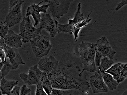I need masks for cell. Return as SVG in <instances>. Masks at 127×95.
Masks as SVG:
<instances>
[{
    "label": "cell",
    "mask_w": 127,
    "mask_h": 95,
    "mask_svg": "<svg viewBox=\"0 0 127 95\" xmlns=\"http://www.w3.org/2000/svg\"><path fill=\"white\" fill-rule=\"evenodd\" d=\"M0 81V90L2 92V95H9L10 92L19 82L18 81L7 80L4 78L1 79Z\"/></svg>",
    "instance_id": "obj_17"
},
{
    "label": "cell",
    "mask_w": 127,
    "mask_h": 95,
    "mask_svg": "<svg viewBox=\"0 0 127 95\" xmlns=\"http://www.w3.org/2000/svg\"><path fill=\"white\" fill-rule=\"evenodd\" d=\"M20 77L25 83L29 85L42 83L48 78L47 74L41 71L36 65L30 68L28 74L21 73Z\"/></svg>",
    "instance_id": "obj_6"
},
{
    "label": "cell",
    "mask_w": 127,
    "mask_h": 95,
    "mask_svg": "<svg viewBox=\"0 0 127 95\" xmlns=\"http://www.w3.org/2000/svg\"><path fill=\"white\" fill-rule=\"evenodd\" d=\"M122 95H127V90H126L122 94Z\"/></svg>",
    "instance_id": "obj_32"
},
{
    "label": "cell",
    "mask_w": 127,
    "mask_h": 95,
    "mask_svg": "<svg viewBox=\"0 0 127 95\" xmlns=\"http://www.w3.org/2000/svg\"><path fill=\"white\" fill-rule=\"evenodd\" d=\"M36 95H47L46 92L44 91L43 88L42 86V83H39L37 85Z\"/></svg>",
    "instance_id": "obj_26"
},
{
    "label": "cell",
    "mask_w": 127,
    "mask_h": 95,
    "mask_svg": "<svg viewBox=\"0 0 127 95\" xmlns=\"http://www.w3.org/2000/svg\"><path fill=\"white\" fill-rule=\"evenodd\" d=\"M103 57V55L99 52L96 50V55H95V65L97 68L99 67L101 62V60Z\"/></svg>",
    "instance_id": "obj_25"
},
{
    "label": "cell",
    "mask_w": 127,
    "mask_h": 95,
    "mask_svg": "<svg viewBox=\"0 0 127 95\" xmlns=\"http://www.w3.org/2000/svg\"><path fill=\"white\" fill-rule=\"evenodd\" d=\"M59 62L52 55L49 57L41 59L38 63V67L47 76L56 71L58 66Z\"/></svg>",
    "instance_id": "obj_13"
},
{
    "label": "cell",
    "mask_w": 127,
    "mask_h": 95,
    "mask_svg": "<svg viewBox=\"0 0 127 95\" xmlns=\"http://www.w3.org/2000/svg\"><path fill=\"white\" fill-rule=\"evenodd\" d=\"M43 1L40 2L39 4H32L30 6L28 7L26 11V17L32 15L33 18L35 21L34 26L35 27L38 25L40 22L41 15L40 12L46 13H47V9L49 7V4H44L42 6H40L39 5Z\"/></svg>",
    "instance_id": "obj_12"
},
{
    "label": "cell",
    "mask_w": 127,
    "mask_h": 95,
    "mask_svg": "<svg viewBox=\"0 0 127 95\" xmlns=\"http://www.w3.org/2000/svg\"><path fill=\"white\" fill-rule=\"evenodd\" d=\"M127 4V0H121V2L117 4V6L115 8V10L117 11H118L121 8Z\"/></svg>",
    "instance_id": "obj_30"
},
{
    "label": "cell",
    "mask_w": 127,
    "mask_h": 95,
    "mask_svg": "<svg viewBox=\"0 0 127 95\" xmlns=\"http://www.w3.org/2000/svg\"><path fill=\"white\" fill-rule=\"evenodd\" d=\"M91 13V12H90V13L88 14V16L86 20H83L81 22L78 23L72 29L71 33L73 34L74 35V40L75 42L77 41V38L79 37V32L81 28L87 26L88 24L91 21L92 18H89Z\"/></svg>",
    "instance_id": "obj_18"
},
{
    "label": "cell",
    "mask_w": 127,
    "mask_h": 95,
    "mask_svg": "<svg viewBox=\"0 0 127 95\" xmlns=\"http://www.w3.org/2000/svg\"><path fill=\"white\" fill-rule=\"evenodd\" d=\"M31 90L28 88L26 85H23L20 88V95H31Z\"/></svg>",
    "instance_id": "obj_27"
},
{
    "label": "cell",
    "mask_w": 127,
    "mask_h": 95,
    "mask_svg": "<svg viewBox=\"0 0 127 95\" xmlns=\"http://www.w3.org/2000/svg\"><path fill=\"white\" fill-rule=\"evenodd\" d=\"M40 23V26L45 29L52 38H54L60 33L58 27V22L52 19L49 14H46L42 18Z\"/></svg>",
    "instance_id": "obj_11"
},
{
    "label": "cell",
    "mask_w": 127,
    "mask_h": 95,
    "mask_svg": "<svg viewBox=\"0 0 127 95\" xmlns=\"http://www.w3.org/2000/svg\"><path fill=\"white\" fill-rule=\"evenodd\" d=\"M4 22L0 21V36L2 38H4L5 36L7 35L9 31L8 26L7 25H4Z\"/></svg>",
    "instance_id": "obj_24"
},
{
    "label": "cell",
    "mask_w": 127,
    "mask_h": 95,
    "mask_svg": "<svg viewBox=\"0 0 127 95\" xmlns=\"http://www.w3.org/2000/svg\"><path fill=\"white\" fill-rule=\"evenodd\" d=\"M4 38L5 44L9 47L18 49L22 46V37L19 34H16L13 30H9L7 35Z\"/></svg>",
    "instance_id": "obj_15"
},
{
    "label": "cell",
    "mask_w": 127,
    "mask_h": 95,
    "mask_svg": "<svg viewBox=\"0 0 127 95\" xmlns=\"http://www.w3.org/2000/svg\"><path fill=\"white\" fill-rule=\"evenodd\" d=\"M6 56V54L2 48H0V58L2 61L5 60Z\"/></svg>",
    "instance_id": "obj_31"
},
{
    "label": "cell",
    "mask_w": 127,
    "mask_h": 95,
    "mask_svg": "<svg viewBox=\"0 0 127 95\" xmlns=\"http://www.w3.org/2000/svg\"><path fill=\"white\" fill-rule=\"evenodd\" d=\"M114 63L113 60L107 57H103L101 59L100 65L97 68V71L102 73L109 69Z\"/></svg>",
    "instance_id": "obj_21"
},
{
    "label": "cell",
    "mask_w": 127,
    "mask_h": 95,
    "mask_svg": "<svg viewBox=\"0 0 127 95\" xmlns=\"http://www.w3.org/2000/svg\"><path fill=\"white\" fill-rule=\"evenodd\" d=\"M23 0H11L9 4V11L5 20L9 28L14 26L19 23L22 18Z\"/></svg>",
    "instance_id": "obj_5"
},
{
    "label": "cell",
    "mask_w": 127,
    "mask_h": 95,
    "mask_svg": "<svg viewBox=\"0 0 127 95\" xmlns=\"http://www.w3.org/2000/svg\"><path fill=\"white\" fill-rule=\"evenodd\" d=\"M48 0H45L43 1V2H46V3H47Z\"/></svg>",
    "instance_id": "obj_33"
},
{
    "label": "cell",
    "mask_w": 127,
    "mask_h": 95,
    "mask_svg": "<svg viewBox=\"0 0 127 95\" xmlns=\"http://www.w3.org/2000/svg\"><path fill=\"white\" fill-rule=\"evenodd\" d=\"M86 71L80 58L67 52L62 55L57 68L48 77L54 89H76L86 94L90 87Z\"/></svg>",
    "instance_id": "obj_1"
},
{
    "label": "cell",
    "mask_w": 127,
    "mask_h": 95,
    "mask_svg": "<svg viewBox=\"0 0 127 95\" xmlns=\"http://www.w3.org/2000/svg\"><path fill=\"white\" fill-rule=\"evenodd\" d=\"M74 0H48L51 14L59 19L68 12L70 4Z\"/></svg>",
    "instance_id": "obj_7"
},
{
    "label": "cell",
    "mask_w": 127,
    "mask_h": 95,
    "mask_svg": "<svg viewBox=\"0 0 127 95\" xmlns=\"http://www.w3.org/2000/svg\"><path fill=\"white\" fill-rule=\"evenodd\" d=\"M20 87L16 86L10 92L9 95H20Z\"/></svg>",
    "instance_id": "obj_29"
},
{
    "label": "cell",
    "mask_w": 127,
    "mask_h": 95,
    "mask_svg": "<svg viewBox=\"0 0 127 95\" xmlns=\"http://www.w3.org/2000/svg\"><path fill=\"white\" fill-rule=\"evenodd\" d=\"M89 82L90 87L94 94L100 93H107L109 89L103 79L102 73L96 71L95 74L91 76Z\"/></svg>",
    "instance_id": "obj_9"
},
{
    "label": "cell",
    "mask_w": 127,
    "mask_h": 95,
    "mask_svg": "<svg viewBox=\"0 0 127 95\" xmlns=\"http://www.w3.org/2000/svg\"><path fill=\"white\" fill-rule=\"evenodd\" d=\"M0 80L7 75L11 70H13L11 63L10 62L7 61V60H5L4 61H2L0 62Z\"/></svg>",
    "instance_id": "obj_22"
},
{
    "label": "cell",
    "mask_w": 127,
    "mask_h": 95,
    "mask_svg": "<svg viewBox=\"0 0 127 95\" xmlns=\"http://www.w3.org/2000/svg\"><path fill=\"white\" fill-rule=\"evenodd\" d=\"M123 63H115L105 72L113 76L114 78L119 84L123 82L125 79L122 77L121 74V71L123 67Z\"/></svg>",
    "instance_id": "obj_16"
},
{
    "label": "cell",
    "mask_w": 127,
    "mask_h": 95,
    "mask_svg": "<svg viewBox=\"0 0 127 95\" xmlns=\"http://www.w3.org/2000/svg\"><path fill=\"white\" fill-rule=\"evenodd\" d=\"M121 76L125 78H127V63H123L121 69Z\"/></svg>",
    "instance_id": "obj_28"
},
{
    "label": "cell",
    "mask_w": 127,
    "mask_h": 95,
    "mask_svg": "<svg viewBox=\"0 0 127 95\" xmlns=\"http://www.w3.org/2000/svg\"><path fill=\"white\" fill-rule=\"evenodd\" d=\"M31 45L36 57L41 58L48 55L52 49L51 44L48 37L38 35L30 40Z\"/></svg>",
    "instance_id": "obj_3"
},
{
    "label": "cell",
    "mask_w": 127,
    "mask_h": 95,
    "mask_svg": "<svg viewBox=\"0 0 127 95\" xmlns=\"http://www.w3.org/2000/svg\"><path fill=\"white\" fill-rule=\"evenodd\" d=\"M85 93L76 89H61L53 88L51 95H84Z\"/></svg>",
    "instance_id": "obj_20"
},
{
    "label": "cell",
    "mask_w": 127,
    "mask_h": 95,
    "mask_svg": "<svg viewBox=\"0 0 127 95\" xmlns=\"http://www.w3.org/2000/svg\"><path fill=\"white\" fill-rule=\"evenodd\" d=\"M96 48V50L101 53L103 57H107L110 59L113 60L116 54L110 45L108 39L104 36L97 40Z\"/></svg>",
    "instance_id": "obj_14"
},
{
    "label": "cell",
    "mask_w": 127,
    "mask_h": 95,
    "mask_svg": "<svg viewBox=\"0 0 127 95\" xmlns=\"http://www.w3.org/2000/svg\"><path fill=\"white\" fill-rule=\"evenodd\" d=\"M104 82L108 89L111 90L116 89L119 83L109 73L104 72L102 73Z\"/></svg>",
    "instance_id": "obj_19"
},
{
    "label": "cell",
    "mask_w": 127,
    "mask_h": 95,
    "mask_svg": "<svg viewBox=\"0 0 127 95\" xmlns=\"http://www.w3.org/2000/svg\"><path fill=\"white\" fill-rule=\"evenodd\" d=\"M42 86L47 95H51L53 88L52 86L51 82L48 77L43 81L42 82Z\"/></svg>",
    "instance_id": "obj_23"
},
{
    "label": "cell",
    "mask_w": 127,
    "mask_h": 95,
    "mask_svg": "<svg viewBox=\"0 0 127 95\" xmlns=\"http://www.w3.org/2000/svg\"><path fill=\"white\" fill-rule=\"evenodd\" d=\"M96 50V44L82 41L79 45V51L80 59L86 71L95 73L97 71L95 62Z\"/></svg>",
    "instance_id": "obj_2"
},
{
    "label": "cell",
    "mask_w": 127,
    "mask_h": 95,
    "mask_svg": "<svg viewBox=\"0 0 127 95\" xmlns=\"http://www.w3.org/2000/svg\"><path fill=\"white\" fill-rule=\"evenodd\" d=\"M81 3L79 2L78 5V9L73 19H69V23L65 24H58V27L60 32L68 33L72 34L71 31L74 27L78 23L81 22L85 19L84 15L81 12Z\"/></svg>",
    "instance_id": "obj_10"
},
{
    "label": "cell",
    "mask_w": 127,
    "mask_h": 95,
    "mask_svg": "<svg viewBox=\"0 0 127 95\" xmlns=\"http://www.w3.org/2000/svg\"><path fill=\"white\" fill-rule=\"evenodd\" d=\"M0 41V48L4 50L6 54L5 60H7V58L9 59L13 70L17 69L20 64H25L23 61L17 48L9 47L5 44L4 38L1 37Z\"/></svg>",
    "instance_id": "obj_8"
},
{
    "label": "cell",
    "mask_w": 127,
    "mask_h": 95,
    "mask_svg": "<svg viewBox=\"0 0 127 95\" xmlns=\"http://www.w3.org/2000/svg\"><path fill=\"white\" fill-rule=\"evenodd\" d=\"M29 16L24 17L20 25L19 34L22 38L23 43H27L39 35L42 28H36L33 25Z\"/></svg>",
    "instance_id": "obj_4"
}]
</instances>
